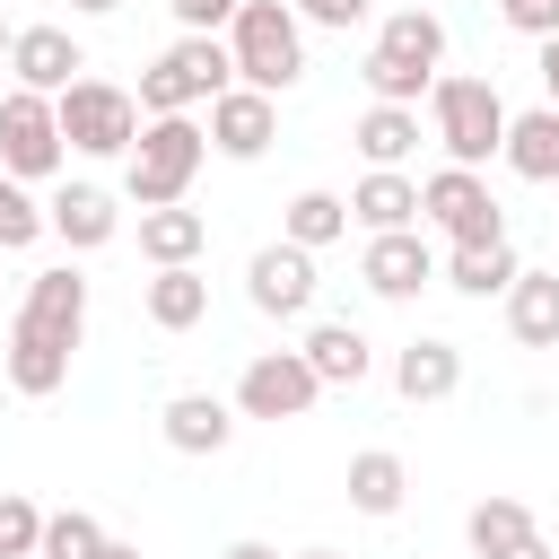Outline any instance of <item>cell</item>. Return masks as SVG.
Instances as JSON below:
<instances>
[{
    "label": "cell",
    "mask_w": 559,
    "mask_h": 559,
    "mask_svg": "<svg viewBox=\"0 0 559 559\" xmlns=\"http://www.w3.org/2000/svg\"><path fill=\"white\" fill-rule=\"evenodd\" d=\"M358 79H367V96L376 105H419L437 79H445V17L437 9H393L384 26H376V44H367V61H358Z\"/></svg>",
    "instance_id": "6da1fadb"
},
{
    "label": "cell",
    "mask_w": 559,
    "mask_h": 559,
    "mask_svg": "<svg viewBox=\"0 0 559 559\" xmlns=\"http://www.w3.org/2000/svg\"><path fill=\"white\" fill-rule=\"evenodd\" d=\"M227 52H236V87L288 96L306 79V17L288 0H245L236 26H227Z\"/></svg>",
    "instance_id": "7a4b0ae2"
},
{
    "label": "cell",
    "mask_w": 559,
    "mask_h": 559,
    "mask_svg": "<svg viewBox=\"0 0 559 559\" xmlns=\"http://www.w3.org/2000/svg\"><path fill=\"white\" fill-rule=\"evenodd\" d=\"M236 87V52L227 35H175L148 70H140V114H192V105H218Z\"/></svg>",
    "instance_id": "3957f363"
},
{
    "label": "cell",
    "mask_w": 559,
    "mask_h": 559,
    "mask_svg": "<svg viewBox=\"0 0 559 559\" xmlns=\"http://www.w3.org/2000/svg\"><path fill=\"white\" fill-rule=\"evenodd\" d=\"M507 122H515V114H507V96H498L489 79H463V70H454V79L428 87V131H437L445 166H472V175H480V166L507 148Z\"/></svg>",
    "instance_id": "277c9868"
},
{
    "label": "cell",
    "mask_w": 559,
    "mask_h": 559,
    "mask_svg": "<svg viewBox=\"0 0 559 559\" xmlns=\"http://www.w3.org/2000/svg\"><path fill=\"white\" fill-rule=\"evenodd\" d=\"M201 157H210V131H201L192 114H157V122H140V148L122 157V192H131L140 210H175V201L192 192Z\"/></svg>",
    "instance_id": "5b68a950"
},
{
    "label": "cell",
    "mask_w": 559,
    "mask_h": 559,
    "mask_svg": "<svg viewBox=\"0 0 559 559\" xmlns=\"http://www.w3.org/2000/svg\"><path fill=\"white\" fill-rule=\"evenodd\" d=\"M52 114H61V140L79 148V157H131L140 148V96L131 87H114V79H79L70 96H52Z\"/></svg>",
    "instance_id": "8992f818"
},
{
    "label": "cell",
    "mask_w": 559,
    "mask_h": 559,
    "mask_svg": "<svg viewBox=\"0 0 559 559\" xmlns=\"http://www.w3.org/2000/svg\"><path fill=\"white\" fill-rule=\"evenodd\" d=\"M419 227H437L445 245H507V210L472 166H437L419 183Z\"/></svg>",
    "instance_id": "52a82bcc"
},
{
    "label": "cell",
    "mask_w": 559,
    "mask_h": 559,
    "mask_svg": "<svg viewBox=\"0 0 559 559\" xmlns=\"http://www.w3.org/2000/svg\"><path fill=\"white\" fill-rule=\"evenodd\" d=\"M61 157H70V140H61L52 96L9 87V96H0V175H17V183H52Z\"/></svg>",
    "instance_id": "ba28073f"
},
{
    "label": "cell",
    "mask_w": 559,
    "mask_h": 559,
    "mask_svg": "<svg viewBox=\"0 0 559 559\" xmlns=\"http://www.w3.org/2000/svg\"><path fill=\"white\" fill-rule=\"evenodd\" d=\"M323 402V376L306 367V349H253L236 376V419H306Z\"/></svg>",
    "instance_id": "9c48e42d"
},
{
    "label": "cell",
    "mask_w": 559,
    "mask_h": 559,
    "mask_svg": "<svg viewBox=\"0 0 559 559\" xmlns=\"http://www.w3.org/2000/svg\"><path fill=\"white\" fill-rule=\"evenodd\" d=\"M314 288H323V280H314V253L288 245V236L245 262V297H253V314H271V323H306V314H314Z\"/></svg>",
    "instance_id": "30bf717a"
},
{
    "label": "cell",
    "mask_w": 559,
    "mask_h": 559,
    "mask_svg": "<svg viewBox=\"0 0 559 559\" xmlns=\"http://www.w3.org/2000/svg\"><path fill=\"white\" fill-rule=\"evenodd\" d=\"M9 79L35 87V96H70V87L87 79V44H79L70 26H17V44H9Z\"/></svg>",
    "instance_id": "8fae6325"
},
{
    "label": "cell",
    "mask_w": 559,
    "mask_h": 559,
    "mask_svg": "<svg viewBox=\"0 0 559 559\" xmlns=\"http://www.w3.org/2000/svg\"><path fill=\"white\" fill-rule=\"evenodd\" d=\"M17 323H26V332H44L52 349H79V341H87V280H79L70 262L35 271V280H26V306H17Z\"/></svg>",
    "instance_id": "7c38bea8"
},
{
    "label": "cell",
    "mask_w": 559,
    "mask_h": 559,
    "mask_svg": "<svg viewBox=\"0 0 559 559\" xmlns=\"http://www.w3.org/2000/svg\"><path fill=\"white\" fill-rule=\"evenodd\" d=\"M358 280H367L384 306H411V297L437 280V253H428V236H419V227H402V236H367Z\"/></svg>",
    "instance_id": "4fadbf2b"
},
{
    "label": "cell",
    "mask_w": 559,
    "mask_h": 559,
    "mask_svg": "<svg viewBox=\"0 0 559 559\" xmlns=\"http://www.w3.org/2000/svg\"><path fill=\"white\" fill-rule=\"evenodd\" d=\"M271 140H280V96H262V87H227V96L210 105V148H218V157L253 166Z\"/></svg>",
    "instance_id": "5bb4252c"
},
{
    "label": "cell",
    "mask_w": 559,
    "mask_h": 559,
    "mask_svg": "<svg viewBox=\"0 0 559 559\" xmlns=\"http://www.w3.org/2000/svg\"><path fill=\"white\" fill-rule=\"evenodd\" d=\"M349 218H358L367 236H402V227H419V183H411L402 166H367V175L349 183Z\"/></svg>",
    "instance_id": "9a60e30c"
},
{
    "label": "cell",
    "mask_w": 559,
    "mask_h": 559,
    "mask_svg": "<svg viewBox=\"0 0 559 559\" xmlns=\"http://www.w3.org/2000/svg\"><path fill=\"white\" fill-rule=\"evenodd\" d=\"M44 218H52V236H61L70 253L114 245V227H122V210H114V192H105V183H61V192L44 201Z\"/></svg>",
    "instance_id": "2e32d148"
},
{
    "label": "cell",
    "mask_w": 559,
    "mask_h": 559,
    "mask_svg": "<svg viewBox=\"0 0 559 559\" xmlns=\"http://www.w3.org/2000/svg\"><path fill=\"white\" fill-rule=\"evenodd\" d=\"M454 384H463V349H454V341L419 332V341L393 349V393H402V402H445Z\"/></svg>",
    "instance_id": "e0dca14e"
},
{
    "label": "cell",
    "mask_w": 559,
    "mask_h": 559,
    "mask_svg": "<svg viewBox=\"0 0 559 559\" xmlns=\"http://www.w3.org/2000/svg\"><path fill=\"white\" fill-rule=\"evenodd\" d=\"M157 428H166L175 454H227V437H236V402H218V393H175V402L157 411Z\"/></svg>",
    "instance_id": "ac0fdd59"
},
{
    "label": "cell",
    "mask_w": 559,
    "mask_h": 559,
    "mask_svg": "<svg viewBox=\"0 0 559 559\" xmlns=\"http://www.w3.org/2000/svg\"><path fill=\"white\" fill-rule=\"evenodd\" d=\"M140 253H148V271H183V262H201L210 253V218L201 210H140Z\"/></svg>",
    "instance_id": "d6986e66"
},
{
    "label": "cell",
    "mask_w": 559,
    "mask_h": 559,
    "mask_svg": "<svg viewBox=\"0 0 559 559\" xmlns=\"http://www.w3.org/2000/svg\"><path fill=\"white\" fill-rule=\"evenodd\" d=\"M140 314H148L157 332H192V323L210 314V280H201V262H183V271H148V280H140Z\"/></svg>",
    "instance_id": "ffe728a7"
},
{
    "label": "cell",
    "mask_w": 559,
    "mask_h": 559,
    "mask_svg": "<svg viewBox=\"0 0 559 559\" xmlns=\"http://www.w3.org/2000/svg\"><path fill=\"white\" fill-rule=\"evenodd\" d=\"M402 498H411V463L393 454V445H367V454H349V507L358 515H402Z\"/></svg>",
    "instance_id": "44dd1931"
},
{
    "label": "cell",
    "mask_w": 559,
    "mask_h": 559,
    "mask_svg": "<svg viewBox=\"0 0 559 559\" xmlns=\"http://www.w3.org/2000/svg\"><path fill=\"white\" fill-rule=\"evenodd\" d=\"M498 157H507V175H524V183H559V105H533V114H515Z\"/></svg>",
    "instance_id": "7402d4cb"
},
{
    "label": "cell",
    "mask_w": 559,
    "mask_h": 559,
    "mask_svg": "<svg viewBox=\"0 0 559 559\" xmlns=\"http://www.w3.org/2000/svg\"><path fill=\"white\" fill-rule=\"evenodd\" d=\"M0 367H9V384H17L26 402H44V393H61V384H70V349H52V341H44V332H26V323H9Z\"/></svg>",
    "instance_id": "603a6c76"
},
{
    "label": "cell",
    "mask_w": 559,
    "mask_h": 559,
    "mask_svg": "<svg viewBox=\"0 0 559 559\" xmlns=\"http://www.w3.org/2000/svg\"><path fill=\"white\" fill-rule=\"evenodd\" d=\"M507 332L524 349H559V271H524L507 288Z\"/></svg>",
    "instance_id": "cb8c5ba5"
},
{
    "label": "cell",
    "mask_w": 559,
    "mask_h": 559,
    "mask_svg": "<svg viewBox=\"0 0 559 559\" xmlns=\"http://www.w3.org/2000/svg\"><path fill=\"white\" fill-rule=\"evenodd\" d=\"M306 367H314L323 384H367L376 341H367L358 323H314V332H306Z\"/></svg>",
    "instance_id": "d4e9b609"
},
{
    "label": "cell",
    "mask_w": 559,
    "mask_h": 559,
    "mask_svg": "<svg viewBox=\"0 0 559 559\" xmlns=\"http://www.w3.org/2000/svg\"><path fill=\"white\" fill-rule=\"evenodd\" d=\"M542 524H533V507L524 498H480L472 515H463V542H472V559H507V550H524Z\"/></svg>",
    "instance_id": "484cf974"
},
{
    "label": "cell",
    "mask_w": 559,
    "mask_h": 559,
    "mask_svg": "<svg viewBox=\"0 0 559 559\" xmlns=\"http://www.w3.org/2000/svg\"><path fill=\"white\" fill-rule=\"evenodd\" d=\"M349 140H358L367 166H402V157L419 148V105H367V114L349 122Z\"/></svg>",
    "instance_id": "4316f807"
},
{
    "label": "cell",
    "mask_w": 559,
    "mask_h": 559,
    "mask_svg": "<svg viewBox=\"0 0 559 559\" xmlns=\"http://www.w3.org/2000/svg\"><path fill=\"white\" fill-rule=\"evenodd\" d=\"M515 280H524L515 245H454L445 253V288H463V297H507Z\"/></svg>",
    "instance_id": "83f0119b"
},
{
    "label": "cell",
    "mask_w": 559,
    "mask_h": 559,
    "mask_svg": "<svg viewBox=\"0 0 559 559\" xmlns=\"http://www.w3.org/2000/svg\"><path fill=\"white\" fill-rule=\"evenodd\" d=\"M280 236H288V245H306V253H323V245H341V236H349V201L314 183V192H297V201L280 210Z\"/></svg>",
    "instance_id": "f1b7e54d"
},
{
    "label": "cell",
    "mask_w": 559,
    "mask_h": 559,
    "mask_svg": "<svg viewBox=\"0 0 559 559\" xmlns=\"http://www.w3.org/2000/svg\"><path fill=\"white\" fill-rule=\"evenodd\" d=\"M35 236H52V218H44V201L17 183V175H0V253H26Z\"/></svg>",
    "instance_id": "f546056e"
},
{
    "label": "cell",
    "mask_w": 559,
    "mask_h": 559,
    "mask_svg": "<svg viewBox=\"0 0 559 559\" xmlns=\"http://www.w3.org/2000/svg\"><path fill=\"white\" fill-rule=\"evenodd\" d=\"M96 550H105V524H96L87 507L44 515V550H35V559H96Z\"/></svg>",
    "instance_id": "4dcf8cb0"
},
{
    "label": "cell",
    "mask_w": 559,
    "mask_h": 559,
    "mask_svg": "<svg viewBox=\"0 0 559 559\" xmlns=\"http://www.w3.org/2000/svg\"><path fill=\"white\" fill-rule=\"evenodd\" d=\"M35 550H44V507L0 489V559H35Z\"/></svg>",
    "instance_id": "1f68e13d"
},
{
    "label": "cell",
    "mask_w": 559,
    "mask_h": 559,
    "mask_svg": "<svg viewBox=\"0 0 559 559\" xmlns=\"http://www.w3.org/2000/svg\"><path fill=\"white\" fill-rule=\"evenodd\" d=\"M498 17H507V35H524V44H550V35H559V0H498Z\"/></svg>",
    "instance_id": "d6a6232c"
},
{
    "label": "cell",
    "mask_w": 559,
    "mask_h": 559,
    "mask_svg": "<svg viewBox=\"0 0 559 559\" xmlns=\"http://www.w3.org/2000/svg\"><path fill=\"white\" fill-rule=\"evenodd\" d=\"M166 9L183 17V35H218V26H236L245 0H166Z\"/></svg>",
    "instance_id": "836d02e7"
},
{
    "label": "cell",
    "mask_w": 559,
    "mask_h": 559,
    "mask_svg": "<svg viewBox=\"0 0 559 559\" xmlns=\"http://www.w3.org/2000/svg\"><path fill=\"white\" fill-rule=\"evenodd\" d=\"M367 9H376V0H306V17H314V26H341V35L367 26Z\"/></svg>",
    "instance_id": "e575fe53"
},
{
    "label": "cell",
    "mask_w": 559,
    "mask_h": 559,
    "mask_svg": "<svg viewBox=\"0 0 559 559\" xmlns=\"http://www.w3.org/2000/svg\"><path fill=\"white\" fill-rule=\"evenodd\" d=\"M533 70H542V105H559V35L533 44Z\"/></svg>",
    "instance_id": "d590c367"
},
{
    "label": "cell",
    "mask_w": 559,
    "mask_h": 559,
    "mask_svg": "<svg viewBox=\"0 0 559 559\" xmlns=\"http://www.w3.org/2000/svg\"><path fill=\"white\" fill-rule=\"evenodd\" d=\"M218 559H280V550H271V542H227Z\"/></svg>",
    "instance_id": "8d00e7d4"
},
{
    "label": "cell",
    "mask_w": 559,
    "mask_h": 559,
    "mask_svg": "<svg viewBox=\"0 0 559 559\" xmlns=\"http://www.w3.org/2000/svg\"><path fill=\"white\" fill-rule=\"evenodd\" d=\"M96 559H140V542H114V533H105V550H96Z\"/></svg>",
    "instance_id": "74e56055"
},
{
    "label": "cell",
    "mask_w": 559,
    "mask_h": 559,
    "mask_svg": "<svg viewBox=\"0 0 559 559\" xmlns=\"http://www.w3.org/2000/svg\"><path fill=\"white\" fill-rule=\"evenodd\" d=\"M70 9H79V17H114L122 0H70Z\"/></svg>",
    "instance_id": "f35d334b"
},
{
    "label": "cell",
    "mask_w": 559,
    "mask_h": 559,
    "mask_svg": "<svg viewBox=\"0 0 559 559\" xmlns=\"http://www.w3.org/2000/svg\"><path fill=\"white\" fill-rule=\"evenodd\" d=\"M507 559H550V542H542V533H533V542H524V550H507Z\"/></svg>",
    "instance_id": "ab89813d"
},
{
    "label": "cell",
    "mask_w": 559,
    "mask_h": 559,
    "mask_svg": "<svg viewBox=\"0 0 559 559\" xmlns=\"http://www.w3.org/2000/svg\"><path fill=\"white\" fill-rule=\"evenodd\" d=\"M9 44H17V26H9V17H0V70H9Z\"/></svg>",
    "instance_id": "60d3db41"
},
{
    "label": "cell",
    "mask_w": 559,
    "mask_h": 559,
    "mask_svg": "<svg viewBox=\"0 0 559 559\" xmlns=\"http://www.w3.org/2000/svg\"><path fill=\"white\" fill-rule=\"evenodd\" d=\"M297 559H341V550H297Z\"/></svg>",
    "instance_id": "b9f144b4"
},
{
    "label": "cell",
    "mask_w": 559,
    "mask_h": 559,
    "mask_svg": "<svg viewBox=\"0 0 559 559\" xmlns=\"http://www.w3.org/2000/svg\"><path fill=\"white\" fill-rule=\"evenodd\" d=\"M288 9H297V17H306V0H288Z\"/></svg>",
    "instance_id": "7bdbcfd3"
},
{
    "label": "cell",
    "mask_w": 559,
    "mask_h": 559,
    "mask_svg": "<svg viewBox=\"0 0 559 559\" xmlns=\"http://www.w3.org/2000/svg\"><path fill=\"white\" fill-rule=\"evenodd\" d=\"M0 262H9V253H0Z\"/></svg>",
    "instance_id": "ee69618b"
}]
</instances>
